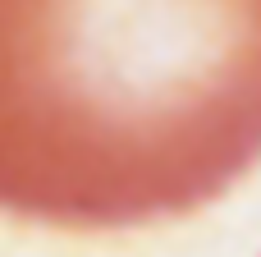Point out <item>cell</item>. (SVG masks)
Returning <instances> with one entry per match:
<instances>
[{"label":"cell","mask_w":261,"mask_h":257,"mask_svg":"<svg viewBox=\"0 0 261 257\" xmlns=\"http://www.w3.org/2000/svg\"><path fill=\"white\" fill-rule=\"evenodd\" d=\"M257 161L261 0H0L5 216L156 225Z\"/></svg>","instance_id":"6da1fadb"}]
</instances>
